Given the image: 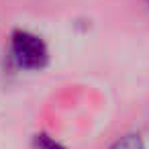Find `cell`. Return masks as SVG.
<instances>
[{
    "mask_svg": "<svg viewBox=\"0 0 149 149\" xmlns=\"http://www.w3.org/2000/svg\"><path fill=\"white\" fill-rule=\"evenodd\" d=\"M10 55L21 70L39 72L49 63V49L45 41L31 31H15L10 37Z\"/></svg>",
    "mask_w": 149,
    "mask_h": 149,
    "instance_id": "6da1fadb",
    "label": "cell"
},
{
    "mask_svg": "<svg viewBox=\"0 0 149 149\" xmlns=\"http://www.w3.org/2000/svg\"><path fill=\"white\" fill-rule=\"evenodd\" d=\"M110 149H145V143L139 133H127L120 139H116L110 145Z\"/></svg>",
    "mask_w": 149,
    "mask_h": 149,
    "instance_id": "7a4b0ae2",
    "label": "cell"
},
{
    "mask_svg": "<svg viewBox=\"0 0 149 149\" xmlns=\"http://www.w3.org/2000/svg\"><path fill=\"white\" fill-rule=\"evenodd\" d=\"M33 149H65L59 141H55L53 137L45 135V133H39L33 137Z\"/></svg>",
    "mask_w": 149,
    "mask_h": 149,
    "instance_id": "3957f363",
    "label": "cell"
},
{
    "mask_svg": "<svg viewBox=\"0 0 149 149\" xmlns=\"http://www.w3.org/2000/svg\"><path fill=\"white\" fill-rule=\"evenodd\" d=\"M145 6H147V8H149V0H145Z\"/></svg>",
    "mask_w": 149,
    "mask_h": 149,
    "instance_id": "277c9868",
    "label": "cell"
}]
</instances>
